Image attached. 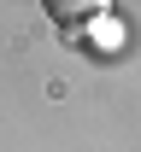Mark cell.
<instances>
[{"label": "cell", "instance_id": "6da1fadb", "mask_svg": "<svg viewBox=\"0 0 141 152\" xmlns=\"http://www.w3.org/2000/svg\"><path fill=\"white\" fill-rule=\"evenodd\" d=\"M47 12L53 18H94V12H106L100 0H47Z\"/></svg>", "mask_w": 141, "mask_h": 152}]
</instances>
